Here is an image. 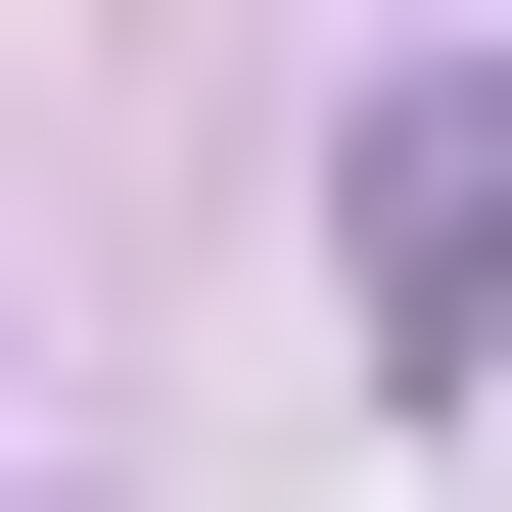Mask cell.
<instances>
[{"mask_svg":"<svg viewBox=\"0 0 512 512\" xmlns=\"http://www.w3.org/2000/svg\"><path fill=\"white\" fill-rule=\"evenodd\" d=\"M326 280H373V373H512V47H419L326 140Z\"/></svg>","mask_w":512,"mask_h":512,"instance_id":"1","label":"cell"}]
</instances>
